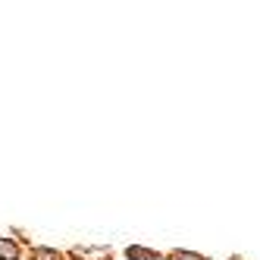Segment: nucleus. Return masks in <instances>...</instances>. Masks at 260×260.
Returning a JSON list of instances; mask_svg holds the SVG:
<instances>
[{"label": "nucleus", "mask_w": 260, "mask_h": 260, "mask_svg": "<svg viewBox=\"0 0 260 260\" xmlns=\"http://www.w3.org/2000/svg\"><path fill=\"white\" fill-rule=\"evenodd\" d=\"M35 257H38V260H60V257L53 254L50 248H38V254H35Z\"/></svg>", "instance_id": "3"}, {"label": "nucleus", "mask_w": 260, "mask_h": 260, "mask_svg": "<svg viewBox=\"0 0 260 260\" xmlns=\"http://www.w3.org/2000/svg\"><path fill=\"white\" fill-rule=\"evenodd\" d=\"M170 260H204V257L191 254V251H176V254H170Z\"/></svg>", "instance_id": "2"}, {"label": "nucleus", "mask_w": 260, "mask_h": 260, "mask_svg": "<svg viewBox=\"0 0 260 260\" xmlns=\"http://www.w3.org/2000/svg\"><path fill=\"white\" fill-rule=\"evenodd\" d=\"M0 260H19V245L13 238H0Z\"/></svg>", "instance_id": "1"}]
</instances>
